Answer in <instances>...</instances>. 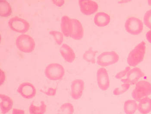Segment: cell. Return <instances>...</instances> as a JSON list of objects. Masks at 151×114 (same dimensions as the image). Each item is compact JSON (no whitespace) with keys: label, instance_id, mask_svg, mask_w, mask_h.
Segmentation results:
<instances>
[{"label":"cell","instance_id":"2","mask_svg":"<svg viewBox=\"0 0 151 114\" xmlns=\"http://www.w3.org/2000/svg\"><path fill=\"white\" fill-rule=\"evenodd\" d=\"M151 95V84L145 80L138 81L132 92L134 100L139 102L142 99Z\"/></svg>","mask_w":151,"mask_h":114},{"label":"cell","instance_id":"31","mask_svg":"<svg viewBox=\"0 0 151 114\" xmlns=\"http://www.w3.org/2000/svg\"><path fill=\"white\" fill-rule=\"evenodd\" d=\"M1 85L2 84H3L4 81H5V74H4V72L2 71L1 70Z\"/></svg>","mask_w":151,"mask_h":114},{"label":"cell","instance_id":"23","mask_svg":"<svg viewBox=\"0 0 151 114\" xmlns=\"http://www.w3.org/2000/svg\"><path fill=\"white\" fill-rule=\"evenodd\" d=\"M74 107L70 103L63 104L57 114H73L74 113Z\"/></svg>","mask_w":151,"mask_h":114},{"label":"cell","instance_id":"8","mask_svg":"<svg viewBox=\"0 0 151 114\" xmlns=\"http://www.w3.org/2000/svg\"><path fill=\"white\" fill-rule=\"evenodd\" d=\"M97 80L99 88L103 91L108 90L110 85L108 71L105 68H99L97 72Z\"/></svg>","mask_w":151,"mask_h":114},{"label":"cell","instance_id":"7","mask_svg":"<svg viewBox=\"0 0 151 114\" xmlns=\"http://www.w3.org/2000/svg\"><path fill=\"white\" fill-rule=\"evenodd\" d=\"M8 25L12 30L19 33H25L29 30L30 25L27 20L18 17H14L9 20Z\"/></svg>","mask_w":151,"mask_h":114},{"label":"cell","instance_id":"6","mask_svg":"<svg viewBox=\"0 0 151 114\" xmlns=\"http://www.w3.org/2000/svg\"><path fill=\"white\" fill-rule=\"evenodd\" d=\"M119 60V55L115 51H105L98 57L97 63L104 68L115 64Z\"/></svg>","mask_w":151,"mask_h":114},{"label":"cell","instance_id":"17","mask_svg":"<svg viewBox=\"0 0 151 114\" xmlns=\"http://www.w3.org/2000/svg\"><path fill=\"white\" fill-rule=\"evenodd\" d=\"M1 113L7 114L13 107L14 102L9 96L4 94H1Z\"/></svg>","mask_w":151,"mask_h":114},{"label":"cell","instance_id":"21","mask_svg":"<svg viewBox=\"0 0 151 114\" xmlns=\"http://www.w3.org/2000/svg\"><path fill=\"white\" fill-rule=\"evenodd\" d=\"M12 13V7L10 4L5 0L0 1V15L4 17L11 15Z\"/></svg>","mask_w":151,"mask_h":114},{"label":"cell","instance_id":"18","mask_svg":"<svg viewBox=\"0 0 151 114\" xmlns=\"http://www.w3.org/2000/svg\"><path fill=\"white\" fill-rule=\"evenodd\" d=\"M138 109L142 114H147L151 112V99L145 97L142 99L138 105Z\"/></svg>","mask_w":151,"mask_h":114},{"label":"cell","instance_id":"19","mask_svg":"<svg viewBox=\"0 0 151 114\" xmlns=\"http://www.w3.org/2000/svg\"><path fill=\"white\" fill-rule=\"evenodd\" d=\"M123 109L126 114H134L138 109L137 103L134 100H127L124 103Z\"/></svg>","mask_w":151,"mask_h":114},{"label":"cell","instance_id":"20","mask_svg":"<svg viewBox=\"0 0 151 114\" xmlns=\"http://www.w3.org/2000/svg\"><path fill=\"white\" fill-rule=\"evenodd\" d=\"M34 102L32 103L29 107L30 114H44L46 111L47 106L45 102L42 101L40 104L37 106L34 103Z\"/></svg>","mask_w":151,"mask_h":114},{"label":"cell","instance_id":"27","mask_svg":"<svg viewBox=\"0 0 151 114\" xmlns=\"http://www.w3.org/2000/svg\"><path fill=\"white\" fill-rule=\"evenodd\" d=\"M130 70H131L130 67L129 66H127L125 68L124 70L117 73L115 75V78L116 79H122V78H124V76H127V75L128 73L130 71Z\"/></svg>","mask_w":151,"mask_h":114},{"label":"cell","instance_id":"29","mask_svg":"<svg viewBox=\"0 0 151 114\" xmlns=\"http://www.w3.org/2000/svg\"><path fill=\"white\" fill-rule=\"evenodd\" d=\"M53 4H55L56 6L60 7L62 6L65 3V1L64 0H53L52 1Z\"/></svg>","mask_w":151,"mask_h":114},{"label":"cell","instance_id":"12","mask_svg":"<svg viewBox=\"0 0 151 114\" xmlns=\"http://www.w3.org/2000/svg\"><path fill=\"white\" fill-rule=\"evenodd\" d=\"M84 82L81 79L73 81L71 85V96L74 100H78L82 97L84 89Z\"/></svg>","mask_w":151,"mask_h":114},{"label":"cell","instance_id":"15","mask_svg":"<svg viewBox=\"0 0 151 114\" xmlns=\"http://www.w3.org/2000/svg\"><path fill=\"white\" fill-rule=\"evenodd\" d=\"M111 21L109 15L105 12H99L95 15L94 22L99 27H105L109 25Z\"/></svg>","mask_w":151,"mask_h":114},{"label":"cell","instance_id":"14","mask_svg":"<svg viewBox=\"0 0 151 114\" xmlns=\"http://www.w3.org/2000/svg\"><path fill=\"white\" fill-rule=\"evenodd\" d=\"M61 56L67 62L72 63L75 60L76 54L74 51L67 44H63L60 48Z\"/></svg>","mask_w":151,"mask_h":114},{"label":"cell","instance_id":"10","mask_svg":"<svg viewBox=\"0 0 151 114\" xmlns=\"http://www.w3.org/2000/svg\"><path fill=\"white\" fill-rule=\"evenodd\" d=\"M81 12L86 15H90L97 12L99 5L92 0H80L78 1Z\"/></svg>","mask_w":151,"mask_h":114},{"label":"cell","instance_id":"11","mask_svg":"<svg viewBox=\"0 0 151 114\" xmlns=\"http://www.w3.org/2000/svg\"><path fill=\"white\" fill-rule=\"evenodd\" d=\"M144 76L145 74L140 68L135 67L130 70L127 75L126 78L121 79V81L123 83L134 85L138 82L140 78Z\"/></svg>","mask_w":151,"mask_h":114},{"label":"cell","instance_id":"25","mask_svg":"<svg viewBox=\"0 0 151 114\" xmlns=\"http://www.w3.org/2000/svg\"><path fill=\"white\" fill-rule=\"evenodd\" d=\"M49 34L54 36V39L58 44L59 45L62 44L64 41V34L63 33L56 30H51L49 32Z\"/></svg>","mask_w":151,"mask_h":114},{"label":"cell","instance_id":"28","mask_svg":"<svg viewBox=\"0 0 151 114\" xmlns=\"http://www.w3.org/2000/svg\"><path fill=\"white\" fill-rule=\"evenodd\" d=\"M40 91L42 92L44 94H45L47 96H53L55 95L56 93L57 89L49 88L47 91H44L41 89L40 90Z\"/></svg>","mask_w":151,"mask_h":114},{"label":"cell","instance_id":"16","mask_svg":"<svg viewBox=\"0 0 151 114\" xmlns=\"http://www.w3.org/2000/svg\"><path fill=\"white\" fill-rule=\"evenodd\" d=\"M61 31L62 33L66 37H71L72 29V19L68 16H64L61 20Z\"/></svg>","mask_w":151,"mask_h":114},{"label":"cell","instance_id":"30","mask_svg":"<svg viewBox=\"0 0 151 114\" xmlns=\"http://www.w3.org/2000/svg\"><path fill=\"white\" fill-rule=\"evenodd\" d=\"M12 114H26L24 110L21 109L14 108L12 112Z\"/></svg>","mask_w":151,"mask_h":114},{"label":"cell","instance_id":"3","mask_svg":"<svg viewBox=\"0 0 151 114\" xmlns=\"http://www.w3.org/2000/svg\"><path fill=\"white\" fill-rule=\"evenodd\" d=\"M16 45L20 51L25 53H31L34 50L35 46L33 38L29 35L25 34L18 36L16 40Z\"/></svg>","mask_w":151,"mask_h":114},{"label":"cell","instance_id":"4","mask_svg":"<svg viewBox=\"0 0 151 114\" xmlns=\"http://www.w3.org/2000/svg\"><path fill=\"white\" fill-rule=\"evenodd\" d=\"M45 73L47 78L52 81L62 79L65 75L64 67L57 63H52L46 66Z\"/></svg>","mask_w":151,"mask_h":114},{"label":"cell","instance_id":"32","mask_svg":"<svg viewBox=\"0 0 151 114\" xmlns=\"http://www.w3.org/2000/svg\"><path fill=\"white\" fill-rule=\"evenodd\" d=\"M146 37L148 41L151 44V30L149 31L146 33Z\"/></svg>","mask_w":151,"mask_h":114},{"label":"cell","instance_id":"5","mask_svg":"<svg viewBox=\"0 0 151 114\" xmlns=\"http://www.w3.org/2000/svg\"><path fill=\"white\" fill-rule=\"evenodd\" d=\"M125 28L129 34L138 35L143 31V23L139 19L134 17H131L127 18L126 21Z\"/></svg>","mask_w":151,"mask_h":114},{"label":"cell","instance_id":"13","mask_svg":"<svg viewBox=\"0 0 151 114\" xmlns=\"http://www.w3.org/2000/svg\"><path fill=\"white\" fill-rule=\"evenodd\" d=\"M72 29L71 37L75 40H81L84 36V29L80 20L72 19Z\"/></svg>","mask_w":151,"mask_h":114},{"label":"cell","instance_id":"9","mask_svg":"<svg viewBox=\"0 0 151 114\" xmlns=\"http://www.w3.org/2000/svg\"><path fill=\"white\" fill-rule=\"evenodd\" d=\"M17 91L22 97L28 99L34 98L36 93L35 87L29 82H24L20 84Z\"/></svg>","mask_w":151,"mask_h":114},{"label":"cell","instance_id":"22","mask_svg":"<svg viewBox=\"0 0 151 114\" xmlns=\"http://www.w3.org/2000/svg\"><path fill=\"white\" fill-rule=\"evenodd\" d=\"M97 53L96 51H94L92 48H89L83 55V58L88 62L94 64L96 63L95 57Z\"/></svg>","mask_w":151,"mask_h":114},{"label":"cell","instance_id":"24","mask_svg":"<svg viewBox=\"0 0 151 114\" xmlns=\"http://www.w3.org/2000/svg\"><path fill=\"white\" fill-rule=\"evenodd\" d=\"M130 85L127 83H124L120 86L116 88L113 91L114 95L115 96H120L126 92L130 87Z\"/></svg>","mask_w":151,"mask_h":114},{"label":"cell","instance_id":"26","mask_svg":"<svg viewBox=\"0 0 151 114\" xmlns=\"http://www.w3.org/2000/svg\"><path fill=\"white\" fill-rule=\"evenodd\" d=\"M143 20L145 26L151 29V9L145 13Z\"/></svg>","mask_w":151,"mask_h":114},{"label":"cell","instance_id":"1","mask_svg":"<svg viewBox=\"0 0 151 114\" xmlns=\"http://www.w3.org/2000/svg\"><path fill=\"white\" fill-rule=\"evenodd\" d=\"M146 50L145 42L142 41L129 53L127 58L128 65L132 67L137 66L144 59Z\"/></svg>","mask_w":151,"mask_h":114}]
</instances>
